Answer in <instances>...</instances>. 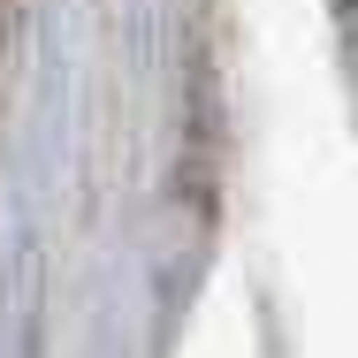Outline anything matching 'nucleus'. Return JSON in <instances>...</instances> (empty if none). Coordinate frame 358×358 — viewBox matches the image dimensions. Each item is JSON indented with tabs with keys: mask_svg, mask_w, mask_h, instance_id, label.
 <instances>
[]
</instances>
